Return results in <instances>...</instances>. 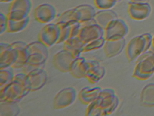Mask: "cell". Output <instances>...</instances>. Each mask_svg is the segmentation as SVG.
<instances>
[{
    "label": "cell",
    "instance_id": "cell-32",
    "mask_svg": "<svg viewBox=\"0 0 154 116\" xmlns=\"http://www.w3.org/2000/svg\"><path fill=\"white\" fill-rule=\"evenodd\" d=\"M117 2V0H94L95 6L98 10H111Z\"/></svg>",
    "mask_w": 154,
    "mask_h": 116
},
{
    "label": "cell",
    "instance_id": "cell-31",
    "mask_svg": "<svg viewBox=\"0 0 154 116\" xmlns=\"http://www.w3.org/2000/svg\"><path fill=\"white\" fill-rule=\"evenodd\" d=\"M106 42V39L104 36L96 40L92 41V42L87 43L84 45L83 49V53L85 52H88L96 50V49H100V48L103 47L104 46V44Z\"/></svg>",
    "mask_w": 154,
    "mask_h": 116
},
{
    "label": "cell",
    "instance_id": "cell-36",
    "mask_svg": "<svg viewBox=\"0 0 154 116\" xmlns=\"http://www.w3.org/2000/svg\"><path fill=\"white\" fill-rule=\"evenodd\" d=\"M10 46H10V44H7V43L1 42V44H0V52L6 50V49H8V48H10Z\"/></svg>",
    "mask_w": 154,
    "mask_h": 116
},
{
    "label": "cell",
    "instance_id": "cell-1",
    "mask_svg": "<svg viewBox=\"0 0 154 116\" xmlns=\"http://www.w3.org/2000/svg\"><path fill=\"white\" fill-rule=\"evenodd\" d=\"M119 105V98L114 89H102L97 99L88 105L86 115L101 116L113 113Z\"/></svg>",
    "mask_w": 154,
    "mask_h": 116
},
{
    "label": "cell",
    "instance_id": "cell-6",
    "mask_svg": "<svg viewBox=\"0 0 154 116\" xmlns=\"http://www.w3.org/2000/svg\"><path fill=\"white\" fill-rule=\"evenodd\" d=\"M106 40H116L125 38L129 32V28L123 20L115 19L105 28Z\"/></svg>",
    "mask_w": 154,
    "mask_h": 116
},
{
    "label": "cell",
    "instance_id": "cell-35",
    "mask_svg": "<svg viewBox=\"0 0 154 116\" xmlns=\"http://www.w3.org/2000/svg\"><path fill=\"white\" fill-rule=\"evenodd\" d=\"M10 45H11L12 48H13V49H16V48H18V47H27L28 44H26V43L23 42H21V41H17V42L11 43Z\"/></svg>",
    "mask_w": 154,
    "mask_h": 116
},
{
    "label": "cell",
    "instance_id": "cell-8",
    "mask_svg": "<svg viewBox=\"0 0 154 116\" xmlns=\"http://www.w3.org/2000/svg\"><path fill=\"white\" fill-rule=\"evenodd\" d=\"M60 36V29L56 23H48L41 30L38 35V40L45 44L48 47H51L57 44Z\"/></svg>",
    "mask_w": 154,
    "mask_h": 116
},
{
    "label": "cell",
    "instance_id": "cell-16",
    "mask_svg": "<svg viewBox=\"0 0 154 116\" xmlns=\"http://www.w3.org/2000/svg\"><path fill=\"white\" fill-rule=\"evenodd\" d=\"M102 90L101 87L85 86L78 93V99L84 105H90L95 99H97Z\"/></svg>",
    "mask_w": 154,
    "mask_h": 116
},
{
    "label": "cell",
    "instance_id": "cell-23",
    "mask_svg": "<svg viewBox=\"0 0 154 116\" xmlns=\"http://www.w3.org/2000/svg\"><path fill=\"white\" fill-rule=\"evenodd\" d=\"M77 10H78L81 15V19L80 23L87 22V21L91 20L94 18V16L96 15V11L95 8L90 5L83 4L77 6Z\"/></svg>",
    "mask_w": 154,
    "mask_h": 116
},
{
    "label": "cell",
    "instance_id": "cell-7",
    "mask_svg": "<svg viewBox=\"0 0 154 116\" xmlns=\"http://www.w3.org/2000/svg\"><path fill=\"white\" fill-rule=\"evenodd\" d=\"M77 97V91L73 87H67L60 91L54 99L53 105L55 110H61L73 104Z\"/></svg>",
    "mask_w": 154,
    "mask_h": 116
},
{
    "label": "cell",
    "instance_id": "cell-11",
    "mask_svg": "<svg viewBox=\"0 0 154 116\" xmlns=\"http://www.w3.org/2000/svg\"><path fill=\"white\" fill-rule=\"evenodd\" d=\"M151 12V7L148 3L132 2L129 4L128 14L132 19L143 20L148 17Z\"/></svg>",
    "mask_w": 154,
    "mask_h": 116
},
{
    "label": "cell",
    "instance_id": "cell-17",
    "mask_svg": "<svg viewBox=\"0 0 154 116\" xmlns=\"http://www.w3.org/2000/svg\"><path fill=\"white\" fill-rule=\"evenodd\" d=\"M89 67L88 65L87 60L84 58L79 57L76 58L71 66L69 73L73 77L76 78H85Z\"/></svg>",
    "mask_w": 154,
    "mask_h": 116
},
{
    "label": "cell",
    "instance_id": "cell-18",
    "mask_svg": "<svg viewBox=\"0 0 154 116\" xmlns=\"http://www.w3.org/2000/svg\"><path fill=\"white\" fill-rule=\"evenodd\" d=\"M117 18V14L112 10H99V11L96 12L94 19L97 24L105 30L109 23Z\"/></svg>",
    "mask_w": 154,
    "mask_h": 116
},
{
    "label": "cell",
    "instance_id": "cell-33",
    "mask_svg": "<svg viewBox=\"0 0 154 116\" xmlns=\"http://www.w3.org/2000/svg\"><path fill=\"white\" fill-rule=\"evenodd\" d=\"M29 13L26 12L17 11V10H12V11H9L8 13V18L9 20H22L26 19L28 17Z\"/></svg>",
    "mask_w": 154,
    "mask_h": 116
},
{
    "label": "cell",
    "instance_id": "cell-20",
    "mask_svg": "<svg viewBox=\"0 0 154 116\" xmlns=\"http://www.w3.org/2000/svg\"><path fill=\"white\" fill-rule=\"evenodd\" d=\"M84 45L85 44L81 42L79 37H73L69 38L64 42V49L71 52L75 58H78L83 53Z\"/></svg>",
    "mask_w": 154,
    "mask_h": 116
},
{
    "label": "cell",
    "instance_id": "cell-27",
    "mask_svg": "<svg viewBox=\"0 0 154 116\" xmlns=\"http://www.w3.org/2000/svg\"><path fill=\"white\" fill-rule=\"evenodd\" d=\"M31 6L32 4L30 0H13L10 4L9 11L17 10L30 13Z\"/></svg>",
    "mask_w": 154,
    "mask_h": 116
},
{
    "label": "cell",
    "instance_id": "cell-24",
    "mask_svg": "<svg viewBox=\"0 0 154 116\" xmlns=\"http://www.w3.org/2000/svg\"><path fill=\"white\" fill-rule=\"evenodd\" d=\"M29 21V17H26L24 20H12L8 19L7 31L9 32V33H18V32L22 31L28 26Z\"/></svg>",
    "mask_w": 154,
    "mask_h": 116
},
{
    "label": "cell",
    "instance_id": "cell-4",
    "mask_svg": "<svg viewBox=\"0 0 154 116\" xmlns=\"http://www.w3.org/2000/svg\"><path fill=\"white\" fill-rule=\"evenodd\" d=\"M154 74V52L147 51L140 57L133 73V77L138 80H147Z\"/></svg>",
    "mask_w": 154,
    "mask_h": 116
},
{
    "label": "cell",
    "instance_id": "cell-39",
    "mask_svg": "<svg viewBox=\"0 0 154 116\" xmlns=\"http://www.w3.org/2000/svg\"><path fill=\"white\" fill-rule=\"evenodd\" d=\"M132 2H136V1H138V0H131Z\"/></svg>",
    "mask_w": 154,
    "mask_h": 116
},
{
    "label": "cell",
    "instance_id": "cell-34",
    "mask_svg": "<svg viewBox=\"0 0 154 116\" xmlns=\"http://www.w3.org/2000/svg\"><path fill=\"white\" fill-rule=\"evenodd\" d=\"M8 16H6L4 13L1 12L0 13V33H1V35L4 33L5 31H7V29H8Z\"/></svg>",
    "mask_w": 154,
    "mask_h": 116
},
{
    "label": "cell",
    "instance_id": "cell-26",
    "mask_svg": "<svg viewBox=\"0 0 154 116\" xmlns=\"http://www.w3.org/2000/svg\"><path fill=\"white\" fill-rule=\"evenodd\" d=\"M15 49H17V52H18V57H17L16 62L12 65L11 67L13 69H22L28 61L30 53L27 49V47H18L16 48Z\"/></svg>",
    "mask_w": 154,
    "mask_h": 116
},
{
    "label": "cell",
    "instance_id": "cell-38",
    "mask_svg": "<svg viewBox=\"0 0 154 116\" xmlns=\"http://www.w3.org/2000/svg\"><path fill=\"white\" fill-rule=\"evenodd\" d=\"M151 50L154 52V36L153 37V42H152V46H151Z\"/></svg>",
    "mask_w": 154,
    "mask_h": 116
},
{
    "label": "cell",
    "instance_id": "cell-5",
    "mask_svg": "<svg viewBox=\"0 0 154 116\" xmlns=\"http://www.w3.org/2000/svg\"><path fill=\"white\" fill-rule=\"evenodd\" d=\"M81 23L78 37L84 44L104 36L105 31L94 19Z\"/></svg>",
    "mask_w": 154,
    "mask_h": 116
},
{
    "label": "cell",
    "instance_id": "cell-2",
    "mask_svg": "<svg viewBox=\"0 0 154 116\" xmlns=\"http://www.w3.org/2000/svg\"><path fill=\"white\" fill-rule=\"evenodd\" d=\"M31 92L28 84L27 74L20 73L15 75L10 83L0 90L1 101H10L18 102L27 94Z\"/></svg>",
    "mask_w": 154,
    "mask_h": 116
},
{
    "label": "cell",
    "instance_id": "cell-19",
    "mask_svg": "<svg viewBox=\"0 0 154 116\" xmlns=\"http://www.w3.org/2000/svg\"><path fill=\"white\" fill-rule=\"evenodd\" d=\"M17 57H18V52L17 49H13L11 46L6 50L1 52H0V69L12 67L17 60Z\"/></svg>",
    "mask_w": 154,
    "mask_h": 116
},
{
    "label": "cell",
    "instance_id": "cell-9",
    "mask_svg": "<svg viewBox=\"0 0 154 116\" xmlns=\"http://www.w3.org/2000/svg\"><path fill=\"white\" fill-rule=\"evenodd\" d=\"M75 59L76 58L71 52L64 49L54 55L53 58V64L58 71L63 73H68L70 71L71 66Z\"/></svg>",
    "mask_w": 154,
    "mask_h": 116
},
{
    "label": "cell",
    "instance_id": "cell-15",
    "mask_svg": "<svg viewBox=\"0 0 154 116\" xmlns=\"http://www.w3.org/2000/svg\"><path fill=\"white\" fill-rule=\"evenodd\" d=\"M47 58H46L44 55L40 54V53L30 54L28 61H27L24 67L22 68L23 73L28 74V73L32 71L33 70L37 68H43Z\"/></svg>",
    "mask_w": 154,
    "mask_h": 116
},
{
    "label": "cell",
    "instance_id": "cell-10",
    "mask_svg": "<svg viewBox=\"0 0 154 116\" xmlns=\"http://www.w3.org/2000/svg\"><path fill=\"white\" fill-rule=\"evenodd\" d=\"M26 74L31 92L40 90L45 86L47 81L48 75L44 68L33 70Z\"/></svg>",
    "mask_w": 154,
    "mask_h": 116
},
{
    "label": "cell",
    "instance_id": "cell-14",
    "mask_svg": "<svg viewBox=\"0 0 154 116\" xmlns=\"http://www.w3.org/2000/svg\"><path fill=\"white\" fill-rule=\"evenodd\" d=\"M125 46V38L116 40H106L103 49L106 56L108 58H112L120 54Z\"/></svg>",
    "mask_w": 154,
    "mask_h": 116
},
{
    "label": "cell",
    "instance_id": "cell-30",
    "mask_svg": "<svg viewBox=\"0 0 154 116\" xmlns=\"http://www.w3.org/2000/svg\"><path fill=\"white\" fill-rule=\"evenodd\" d=\"M57 24L60 29V36L57 44H60L69 38L70 22H57Z\"/></svg>",
    "mask_w": 154,
    "mask_h": 116
},
{
    "label": "cell",
    "instance_id": "cell-22",
    "mask_svg": "<svg viewBox=\"0 0 154 116\" xmlns=\"http://www.w3.org/2000/svg\"><path fill=\"white\" fill-rule=\"evenodd\" d=\"M140 101L145 106H154V83H150L143 88L141 92Z\"/></svg>",
    "mask_w": 154,
    "mask_h": 116
},
{
    "label": "cell",
    "instance_id": "cell-13",
    "mask_svg": "<svg viewBox=\"0 0 154 116\" xmlns=\"http://www.w3.org/2000/svg\"><path fill=\"white\" fill-rule=\"evenodd\" d=\"M89 69L88 71L85 78L91 83L95 84L101 80L105 76L106 69L101 66L96 60H87Z\"/></svg>",
    "mask_w": 154,
    "mask_h": 116
},
{
    "label": "cell",
    "instance_id": "cell-21",
    "mask_svg": "<svg viewBox=\"0 0 154 116\" xmlns=\"http://www.w3.org/2000/svg\"><path fill=\"white\" fill-rule=\"evenodd\" d=\"M0 110L1 116H17L20 112L17 102L10 101H1Z\"/></svg>",
    "mask_w": 154,
    "mask_h": 116
},
{
    "label": "cell",
    "instance_id": "cell-25",
    "mask_svg": "<svg viewBox=\"0 0 154 116\" xmlns=\"http://www.w3.org/2000/svg\"><path fill=\"white\" fill-rule=\"evenodd\" d=\"M80 19H81L80 12L75 8L66 10L63 13L61 14L59 16L57 22H72V21L80 22Z\"/></svg>",
    "mask_w": 154,
    "mask_h": 116
},
{
    "label": "cell",
    "instance_id": "cell-12",
    "mask_svg": "<svg viewBox=\"0 0 154 116\" xmlns=\"http://www.w3.org/2000/svg\"><path fill=\"white\" fill-rule=\"evenodd\" d=\"M56 16V8L47 3L38 5L34 12L35 19L41 23H49L55 19Z\"/></svg>",
    "mask_w": 154,
    "mask_h": 116
},
{
    "label": "cell",
    "instance_id": "cell-29",
    "mask_svg": "<svg viewBox=\"0 0 154 116\" xmlns=\"http://www.w3.org/2000/svg\"><path fill=\"white\" fill-rule=\"evenodd\" d=\"M12 67L0 69V88L2 89L9 83H10L13 80L14 75Z\"/></svg>",
    "mask_w": 154,
    "mask_h": 116
},
{
    "label": "cell",
    "instance_id": "cell-28",
    "mask_svg": "<svg viewBox=\"0 0 154 116\" xmlns=\"http://www.w3.org/2000/svg\"><path fill=\"white\" fill-rule=\"evenodd\" d=\"M27 49L29 52L30 54L40 53V54L44 55L46 58L49 57L48 46L43 42H40L39 40L30 43V44H28V46H27Z\"/></svg>",
    "mask_w": 154,
    "mask_h": 116
},
{
    "label": "cell",
    "instance_id": "cell-37",
    "mask_svg": "<svg viewBox=\"0 0 154 116\" xmlns=\"http://www.w3.org/2000/svg\"><path fill=\"white\" fill-rule=\"evenodd\" d=\"M1 1V2L2 3H8V2H12L13 0H0Z\"/></svg>",
    "mask_w": 154,
    "mask_h": 116
},
{
    "label": "cell",
    "instance_id": "cell-3",
    "mask_svg": "<svg viewBox=\"0 0 154 116\" xmlns=\"http://www.w3.org/2000/svg\"><path fill=\"white\" fill-rule=\"evenodd\" d=\"M152 42L153 36L148 33L132 38L126 48V55L129 61H134L148 51L152 46Z\"/></svg>",
    "mask_w": 154,
    "mask_h": 116
}]
</instances>
